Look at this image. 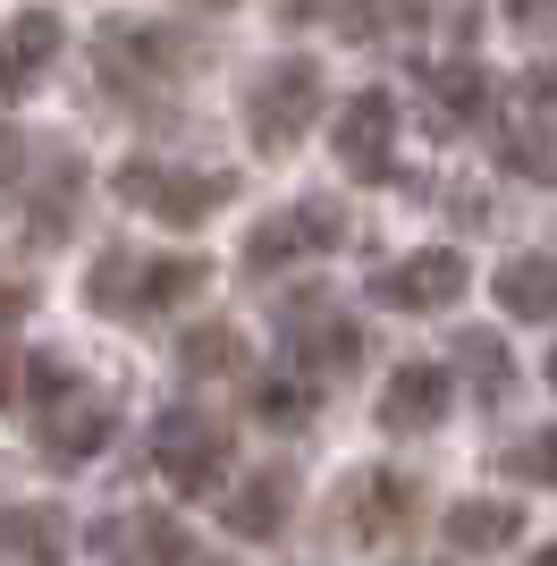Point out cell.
<instances>
[{
	"label": "cell",
	"instance_id": "3957f363",
	"mask_svg": "<svg viewBox=\"0 0 557 566\" xmlns=\"http://www.w3.org/2000/svg\"><path fill=\"white\" fill-rule=\"evenodd\" d=\"M313 118H322V69L313 60H271L245 94V136L262 153H296L313 136Z\"/></svg>",
	"mask_w": 557,
	"mask_h": 566
},
{
	"label": "cell",
	"instance_id": "7c38bea8",
	"mask_svg": "<svg viewBox=\"0 0 557 566\" xmlns=\"http://www.w3.org/2000/svg\"><path fill=\"white\" fill-rule=\"evenodd\" d=\"M448 398H456V380L440 364H397L389 389H380V431H431L448 415Z\"/></svg>",
	"mask_w": 557,
	"mask_h": 566
},
{
	"label": "cell",
	"instance_id": "4316f807",
	"mask_svg": "<svg viewBox=\"0 0 557 566\" xmlns=\"http://www.w3.org/2000/svg\"><path fill=\"white\" fill-rule=\"evenodd\" d=\"M533 566H557V542H549V549H540V558H533Z\"/></svg>",
	"mask_w": 557,
	"mask_h": 566
},
{
	"label": "cell",
	"instance_id": "8992f818",
	"mask_svg": "<svg viewBox=\"0 0 557 566\" xmlns=\"http://www.w3.org/2000/svg\"><path fill=\"white\" fill-rule=\"evenodd\" d=\"M338 237H347V212H338V203H287V212H271L254 237H245V271L271 280V271H287V262L329 254Z\"/></svg>",
	"mask_w": 557,
	"mask_h": 566
},
{
	"label": "cell",
	"instance_id": "5b68a950",
	"mask_svg": "<svg viewBox=\"0 0 557 566\" xmlns=\"http://www.w3.org/2000/svg\"><path fill=\"white\" fill-rule=\"evenodd\" d=\"M153 465H161L169 491H211L220 473H229V431L211 423V415H195V406H178V415H161L153 423Z\"/></svg>",
	"mask_w": 557,
	"mask_h": 566
},
{
	"label": "cell",
	"instance_id": "277c9868",
	"mask_svg": "<svg viewBox=\"0 0 557 566\" xmlns=\"http://www.w3.org/2000/svg\"><path fill=\"white\" fill-rule=\"evenodd\" d=\"M237 178H220V169H178V161H127L118 169V195L136 203V212L169 220V229H195V220H211L220 203H229Z\"/></svg>",
	"mask_w": 557,
	"mask_h": 566
},
{
	"label": "cell",
	"instance_id": "ffe728a7",
	"mask_svg": "<svg viewBox=\"0 0 557 566\" xmlns=\"http://www.w3.org/2000/svg\"><path fill=\"white\" fill-rule=\"evenodd\" d=\"M60 43H69V34H60L51 9H18V18H9V76L34 85V76L51 69V51H60Z\"/></svg>",
	"mask_w": 557,
	"mask_h": 566
},
{
	"label": "cell",
	"instance_id": "52a82bcc",
	"mask_svg": "<svg viewBox=\"0 0 557 566\" xmlns=\"http://www.w3.org/2000/svg\"><path fill=\"white\" fill-rule=\"evenodd\" d=\"M278 338H287L304 380H338V373L364 364V331H355V313H338V305H287Z\"/></svg>",
	"mask_w": 557,
	"mask_h": 566
},
{
	"label": "cell",
	"instance_id": "83f0119b",
	"mask_svg": "<svg viewBox=\"0 0 557 566\" xmlns=\"http://www.w3.org/2000/svg\"><path fill=\"white\" fill-rule=\"evenodd\" d=\"M549 389H557V355H549Z\"/></svg>",
	"mask_w": 557,
	"mask_h": 566
},
{
	"label": "cell",
	"instance_id": "e0dca14e",
	"mask_svg": "<svg viewBox=\"0 0 557 566\" xmlns=\"http://www.w3.org/2000/svg\"><path fill=\"white\" fill-rule=\"evenodd\" d=\"M178 364H186V380H237L245 373V338H237L229 322H195V331L178 338Z\"/></svg>",
	"mask_w": 557,
	"mask_h": 566
},
{
	"label": "cell",
	"instance_id": "5bb4252c",
	"mask_svg": "<svg viewBox=\"0 0 557 566\" xmlns=\"http://www.w3.org/2000/svg\"><path fill=\"white\" fill-rule=\"evenodd\" d=\"M111 449V406H85V398H60L43 423V457L51 465H85V457Z\"/></svg>",
	"mask_w": 557,
	"mask_h": 566
},
{
	"label": "cell",
	"instance_id": "603a6c76",
	"mask_svg": "<svg viewBox=\"0 0 557 566\" xmlns=\"http://www.w3.org/2000/svg\"><path fill=\"white\" fill-rule=\"evenodd\" d=\"M507 473H515V482H540V491H557V431L515 440V449H507Z\"/></svg>",
	"mask_w": 557,
	"mask_h": 566
},
{
	"label": "cell",
	"instance_id": "f1b7e54d",
	"mask_svg": "<svg viewBox=\"0 0 557 566\" xmlns=\"http://www.w3.org/2000/svg\"><path fill=\"white\" fill-rule=\"evenodd\" d=\"M203 9H229V0H203Z\"/></svg>",
	"mask_w": 557,
	"mask_h": 566
},
{
	"label": "cell",
	"instance_id": "44dd1931",
	"mask_svg": "<svg viewBox=\"0 0 557 566\" xmlns=\"http://www.w3.org/2000/svg\"><path fill=\"white\" fill-rule=\"evenodd\" d=\"M524 111H533V94H524ZM507 111V127H498V144H507V169L515 178H533V187H557V153L549 136H540V118Z\"/></svg>",
	"mask_w": 557,
	"mask_h": 566
},
{
	"label": "cell",
	"instance_id": "ba28073f",
	"mask_svg": "<svg viewBox=\"0 0 557 566\" xmlns=\"http://www.w3.org/2000/svg\"><path fill=\"white\" fill-rule=\"evenodd\" d=\"M371 296L397 305V313H448L464 296V254L456 245H422V254H406V262H380V271H371Z\"/></svg>",
	"mask_w": 557,
	"mask_h": 566
},
{
	"label": "cell",
	"instance_id": "7402d4cb",
	"mask_svg": "<svg viewBox=\"0 0 557 566\" xmlns=\"http://www.w3.org/2000/svg\"><path fill=\"white\" fill-rule=\"evenodd\" d=\"M456 364L473 373V398H482V406H507L515 364H507V347H498L490 331H464V338H456Z\"/></svg>",
	"mask_w": 557,
	"mask_h": 566
},
{
	"label": "cell",
	"instance_id": "ac0fdd59",
	"mask_svg": "<svg viewBox=\"0 0 557 566\" xmlns=\"http://www.w3.org/2000/svg\"><path fill=\"white\" fill-rule=\"evenodd\" d=\"M431 18V0H347L338 9V34L347 43H397V34H414Z\"/></svg>",
	"mask_w": 557,
	"mask_h": 566
},
{
	"label": "cell",
	"instance_id": "cb8c5ba5",
	"mask_svg": "<svg viewBox=\"0 0 557 566\" xmlns=\"http://www.w3.org/2000/svg\"><path fill=\"white\" fill-rule=\"evenodd\" d=\"M18 398H25V406L76 398V389H69V364H51V355H18Z\"/></svg>",
	"mask_w": 557,
	"mask_h": 566
},
{
	"label": "cell",
	"instance_id": "4fadbf2b",
	"mask_svg": "<svg viewBox=\"0 0 557 566\" xmlns=\"http://www.w3.org/2000/svg\"><path fill=\"white\" fill-rule=\"evenodd\" d=\"M422 102H431V111H422V118H431V136H464V127L490 111V76L473 69V60H448V69L431 76V94H422Z\"/></svg>",
	"mask_w": 557,
	"mask_h": 566
},
{
	"label": "cell",
	"instance_id": "30bf717a",
	"mask_svg": "<svg viewBox=\"0 0 557 566\" xmlns=\"http://www.w3.org/2000/svg\"><path fill=\"white\" fill-rule=\"evenodd\" d=\"M422 491L406 473H355L347 499H338V516H347V542H397L406 524H414Z\"/></svg>",
	"mask_w": 557,
	"mask_h": 566
},
{
	"label": "cell",
	"instance_id": "9a60e30c",
	"mask_svg": "<svg viewBox=\"0 0 557 566\" xmlns=\"http://www.w3.org/2000/svg\"><path fill=\"white\" fill-rule=\"evenodd\" d=\"M498 305H507L515 322H557V245L549 254H515L507 271H498Z\"/></svg>",
	"mask_w": 557,
	"mask_h": 566
},
{
	"label": "cell",
	"instance_id": "d4e9b609",
	"mask_svg": "<svg viewBox=\"0 0 557 566\" xmlns=\"http://www.w3.org/2000/svg\"><path fill=\"white\" fill-rule=\"evenodd\" d=\"M304 406H313V380H262V389H254V415H262V423H304Z\"/></svg>",
	"mask_w": 557,
	"mask_h": 566
},
{
	"label": "cell",
	"instance_id": "6da1fadb",
	"mask_svg": "<svg viewBox=\"0 0 557 566\" xmlns=\"http://www.w3.org/2000/svg\"><path fill=\"white\" fill-rule=\"evenodd\" d=\"M85 296L111 322H153V313H178L203 296V262L195 254H102Z\"/></svg>",
	"mask_w": 557,
	"mask_h": 566
},
{
	"label": "cell",
	"instance_id": "7a4b0ae2",
	"mask_svg": "<svg viewBox=\"0 0 557 566\" xmlns=\"http://www.w3.org/2000/svg\"><path fill=\"white\" fill-rule=\"evenodd\" d=\"M93 69H102V85L111 94H169L178 76L203 69V43L195 34H178V25H136V18H111L102 34H93Z\"/></svg>",
	"mask_w": 557,
	"mask_h": 566
},
{
	"label": "cell",
	"instance_id": "2e32d148",
	"mask_svg": "<svg viewBox=\"0 0 557 566\" xmlns=\"http://www.w3.org/2000/svg\"><path fill=\"white\" fill-rule=\"evenodd\" d=\"M76 178H85V169H76L69 153L43 169V187H34V178H18V195H25V229H34V237H60V229L76 220V195H85Z\"/></svg>",
	"mask_w": 557,
	"mask_h": 566
},
{
	"label": "cell",
	"instance_id": "484cf974",
	"mask_svg": "<svg viewBox=\"0 0 557 566\" xmlns=\"http://www.w3.org/2000/svg\"><path fill=\"white\" fill-rule=\"evenodd\" d=\"M507 18H515V25H533V34H540V25H557V0H507Z\"/></svg>",
	"mask_w": 557,
	"mask_h": 566
},
{
	"label": "cell",
	"instance_id": "9c48e42d",
	"mask_svg": "<svg viewBox=\"0 0 557 566\" xmlns=\"http://www.w3.org/2000/svg\"><path fill=\"white\" fill-rule=\"evenodd\" d=\"M329 144H338V161H347L364 187H380L397 169V102L389 94H355L347 111H338V127H329Z\"/></svg>",
	"mask_w": 557,
	"mask_h": 566
},
{
	"label": "cell",
	"instance_id": "d6986e66",
	"mask_svg": "<svg viewBox=\"0 0 557 566\" xmlns=\"http://www.w3.org/2000/svg\"><path fill=\"white\" fill-rule=\"evenodd\" d=\"M515 533H524V516H515L507 499H464L456 516H448V542L473 549V558H482V549H507Z\"/></svg>",
	"mask_w": 557,
	"mask_h": 566
},
{
	"label": "cell",
	"instance_id": "8fae6325",
	"mask_svg": "<svg viewBox=\"0 0 557 566\" xmlns=\"http://www.w3.org/2000/svg\"><path fill=\"white\" fill-rule=\"evenodd\" d=\"M287 516H296V473L287 465H262L254 482H237L229 507H220V524H229L237 542H278Z\"/></svg>",
	"mask_w": 557,
	"mask_h": 566
}]
</instances>
